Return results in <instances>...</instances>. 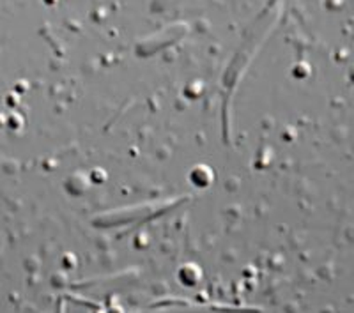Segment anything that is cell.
Returning <instances> with one entry per match:
<instances>
[{
    "mask_svg": "<svg viewBox=\"0 0 354 313\" xmlns=\"http://www.w3.org/2000/svg\"><path fill=\"white\" fill-rule=\"evenodd\" d=\"M172 204H145V205H138V207L135 209H128V211H122V213H126V216H113V214H105L103 218H100L97 220V223H101V225H119V223H126V221H133L135 218H142L144 216V213H149V214H154L160 209V211H165V209H169Z\"/></svg>",
    "mask_w": 354,
    "mask_h": 313,
    "instance_id": "cell-1",
    "label": "cell"
}]
</instances>
